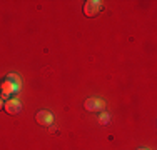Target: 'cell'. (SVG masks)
Masks as SVG:
<instances>
[{"mask_svg":"<svg viewBox=\"0 0 157 150\" xmlns=\"http://www.w3.org/2000/svg\"><path fill=\"white\" fill-rule=\"evenodd\" d=\"M104 108H105V102L99 97H90L85 100V110L89 112H104Z\"/></svg>","mask_w":157,"mask_h":150,"instance_id":"obj_2","label":"cell"},{"mask_svg":"<svg viewBox=\"0 0 157 150\" xmlns=\"http://www.w3.org/2000/svg\"><path fill=\"white\" fill-rule=\"evenodd\" d=\"M99 122L102 123V125H107V123L110 122V117L105 114V112H102V114H100V117H99Z\"/></svg>","mask_w":157,"mask_h":150,"instance_id":"obj_6","label":"cell"},{"mask_svg":"<svg viewBox=\"0 0 157 150\" xmlns=\"http://www.w3.org/2000/svg\"><path fill=\"white\" fill-rule=\"evenodd\" d=\"M3 108H5L7 114H10V115H17L18 112L22 110V103H20V100H18L17 97H12V99H9L5 103H3Z\"/></svg>","mask_w":157,"mask_h":150,"instance_id":"obj_4","label":"cell"},{"mask_svg":"<svg viewBox=\"0 0 157 150\" xmlns=\"http://www.w3.org/2000/svg\"><path fill=\"white\" fill-rule=\"evenodd\" d=\"M139 150H149V148H139Z\"/></svg>","mask_w":157,"mask_h":150,"instance_id":"obj_8","label":"cell"},{"mask_svg":"<svg viewBox=\"0 0 157 150\" xmlns=\"http://www.w3.org/2000/svg\"><path fill=\"white\" fill-rule=\"evenodd\" d=\"M20 87H22L20 77L17 73H9L5 77V80L0 84V95H2L0 99H7V97L12 99L18 90H20Z\"/></svg>","mask_w":157,"mask_h":150,"instance_id":"obj_1","label":"cell"},{"mask_svg":"<svg viewBox=\"0 0 157 150\" xmlns=\"http://www.w3.org/2000/svg\"><path fill=\"white\" fill-rule=\"evenodd\" d=\"M100 10H102V3H100L99 0H89V2H85V5H84L85 17H95Z\"/></svg>","mask_w":157,"mask_h":150,"instance_id":"obj_3","label":"cell"},{"mask_svg":"<svg viewBox=\"0 0 157 150\" xmlns=\"http://www.w3.org/2000/svg\"><path fill=\"white\" fill-rule=\"evenodd\" d=\"M3 108V99H0V110Z\"/></svg>","mask_w":157,"mask_h":150,"instance_id":"obj_7","label":"cell"},{"mask_svg":"<svg viewBox=\"0 0 157 150\" xmlns=\"http://www.w3.org/2000/svg\"><path fill=\"white\" fill-rule=\"evenodd\" d=\"M35 118H37V122H39L40 125H50V123L54 122V115H52L50 112H47V110H40Z\"/></svg>","mask_w":157,"mask_h":150,"instance_id":"obj_5","label":"cell"}]
</instances>
